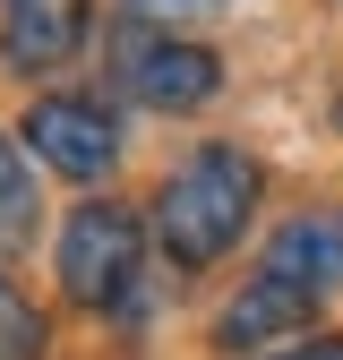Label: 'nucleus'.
I'll list each match as a JSON object with an SVG mask.
<instances>
[{
	"label": "nucleus",
	"mask_w": 343,
	"mask_h": 360,
	"mask_svg": "<svg viewBox=\"0 0 343 360\" xmlns=\"http://www.w3.org/2000/svg\"><path fill=\"white\" fill-rule=\"evenodd\" d=\"M249 206H257V163L232 155V146H198L181 172L163 180V198H155V232H163L172 266H214V257L240 240Z\"/></svg>",
	"instance_id": "obj_1"
},
{
	"label": "nucleus",
	"mask_w": 343,
	"mask_h": 360,
	"mask_svg": "<svg viewBox=\"0 0 343 360\" xmlns=\"http://www.w3.org/2000/svg\"><path fill=\"white\" fill-rule=\"evenodd\" d=\"M129 275H138V214L129 206H77L69 232H60V292L103 309L129 292Z\"/></svg>",
	"instance_id": "obj_2"
},
{
	"label": "nucleus",
	"mask_w": 343,
	"mask_h": 360,
	"mask_svg": "<svg viewBox=\"0 0 343 360\" xmlns=\"http://www.w3.org/2000/svg\"><path fill=\"white\" fill-rule=\"evenodd\" d=\"M26 138H34L43 163L69 172V180H103L112 155H120L112 112H103V103H86V95H43V103L26 112Z\"/></svg>",
	"instance_id": "obj_3"
},
{
	"label": "nucleus",
	"mask_w": 343,
	"mask_h": 360,
	"mask_svg": "<svg viewBox=\"0 0 343 360\" xmlns=\"http://www.w3.org/2000/svg\"><path fill=\"white\" fill-rule=\"evenodd\" d=\"M129 86H138V95L155 103V112H198L214 86H224V69H214V52L206 43H138V52H129Z\"/></svg>",
	"instance_id": "obj_4"
},
{
	"label": "nucleus",
	"mask_w": 343,
	"mask_h": 360,
	"mask_svg": "<svg viewBox=\"0 0 343 360\" xmlns=\"http://www.w3.org/2000/svg\"><path fill=\"white\" fill-rule=\"evenodd\" d=\"M86 43V0H0V52L18 69H60Z\"/></svg>",
	"instance_id": "obj_5"
},
{
	"label": "nucleus",
	"mask_w": 343,
	"mask_h": 360,
	"mask_svg": "<svg viewBox=\"0 0 343 360\" xmlns=\"http://www.w3.org/2000/svg\"><path fill=\"white\" fill-rule=\"evenodd\" d=\"M266 275L300 283V292H335L343 283V206H309V214H292L275 249H266Z\"/></svg>",
	"instance_id": "obj_6"
},
{
	"label": "nucleus",
	"mask_w": 343,
	"mask_h": 360,
	"mask_svg": "<svg viewBox=\"0 0 343 360\" xmlns=\"http://www.w3.org/2000/svg\"><path fill=\"white\" fill-rule=\"evenodd\" d=\"M309 326V292L283 283V275H249L240 300L214 318V343L224 352H257V343H275V335H300Z\"/></svg>",
	"instance_id": "obj_7"
},
{
	"label": "nucleus",
	"mask_w": 343,
	"mask_h": 360,
	"mask_svg": "<svg viewBox=\"0 0 343 360\" xmlns=\"http://www.w3.org/2000/svg\"><path fill=\"white\" fill-rule=\"evenodd\" d=\"M18 240H34V180H26L18 146L0 138V249H18Z\"/></svg>",
	"instance_id": "obj_8"
},
{
	"label": "nucleus",
	"mask_w": 343,
	"mask_h": 360,
	"mask_svg": "<svg viewBox=\"0 0 343 360\" xmlns=\"http://www.w3.org/2000/svg\"><path fill=\"white\" fill-rule=\"evenodd\" d=\"M0 360H43V318L9 292V275H0Z\"/></svg>",
	"instance_id": "obj_9"
},
{
	"label": "nucleus",
	"mask_w": 343,
	"mask_h": 360,
	"mask_svg": "<svg viewBox=\"0 0 343 360\" xmlns=\"http://www.w3.org/2000/svg\"><path fill=\"white\" fill-rule=\"evenodd\" d=\"M129 9H138L146 26H189V18H206L214 0H129Z\"/></svg>",
	"instance_id": "obj_10"
},
{
	"label": "nucleus",
	"mask_w": 343,
	"mask_h": 360,
	"mask_svg": "<svg viewBox=\"0 0 343 360\" xmlns=\"http://www.w3.org/2000/svg\"><path fill=\"white\" fill-rule=\"evenodd\" d=\"M283 360H343V343H335V335H309V343H292Z\"/></svg>",
	"instance_id": "obj_11"
}]
</instances>
